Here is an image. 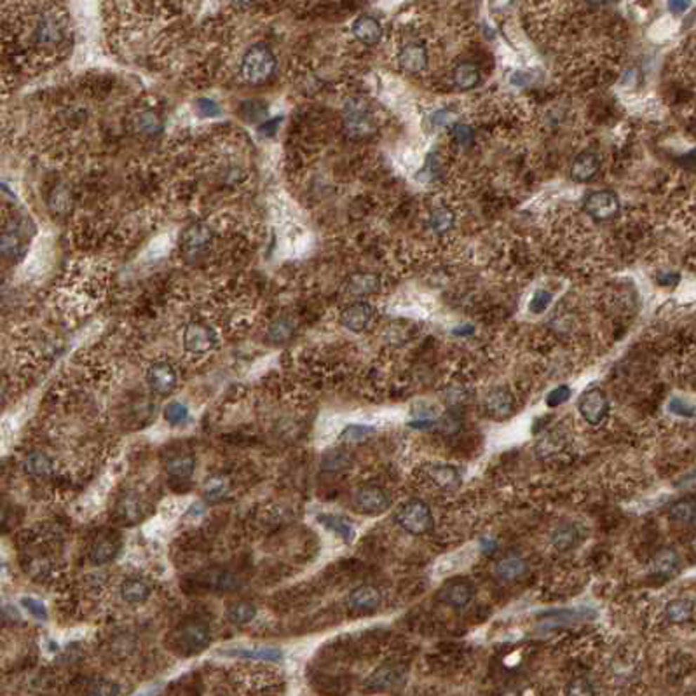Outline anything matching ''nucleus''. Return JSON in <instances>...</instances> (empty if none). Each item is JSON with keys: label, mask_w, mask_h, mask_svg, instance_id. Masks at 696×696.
<instances>
[{"label": "nucleus", "mask_w": 696, "mask_h": 696, "mask_svg": "<svg viewBox=\"0 0 696 696\" xmlns=\"http://www.w3.org/2000/svg\"><path fill=\"white\" fill-rule=\"evenodd\" d=\"M607 394L600 387H590L578 398V412L590 426H599L609 415Z\"/></svg>", "instance_id": "obj_5"}, {"label": "nucleus", "mask_w": 696, "mask_h": 696, "mask_svg": "<svg viewBox=\"0 0 696 696\" xmlns=\"http://www.w3.org/2000/svg\"><path fill=\"white\" fill-rule=\"evenodd\" d=\"M691 0H669V9L674 14H683L690 9Z\"/></svg>", "instance_id": "obj_56"}, {"label": "nucleus", "mask_w": 696, "mask_h": 696, "mask_svg": "<svg viewBox=\"0 0 696 696\" xmlns=\"http://www.w3.org/2000/svg\"><path fill=\"white\" fill-rule=\"evenodd\" d=\"M375 433V427L363 426V424H349L346 430L340 433V440L347 442V444H360V442L367 440Z\"/></svg>", "instance_id": "obj_42"}, {"label": "nucleus", "mask_w": 696, "mask_h": 696, "mask_svg": "<svg viewBox=\"0 0 696 696\" xmlns=\"http://www.w3.org/2000/svg\"><path fill=\"white\" fill-rule=\"evenodd\" d=\"M586 215L592 217L597 222H605L618 215L619 199L611 191H597L586 198L585 201Z\"/></svg>", "instance_id": "obj_10"}, {"label": "nucleus", "mask_w": 696, "mask_h": 696, "mask_svg": "<svg viewBox=\"0 0 696 696\" xmlns=\"http://www.w3.org/2000/svg\"><path fill=\"white\" fill-rule=\"evenodd\" d=\"M21 605L28 611V614L34 616L35 619H41V621H46L47 619V607L42 600L35 599V597H23L21 599Z\"/></svg>", "instance_id": "obj_50"}, {"label": "nucleus", "mask_w": 696, "mask_h": 696, "mask_svg": "<svg viewBox=\"0 0 696 696\" xmlns=\"http://www.w3.org/2000/svg\"><path fill=\"white\" fill-rule=\"evenodd\" d=\"M380 604H382V593L372 585L356 586L351 590L349 597H347V605L356 614H373L380 607Z\"/></svg>", "instance_id": "obj_16"}, {"label": "nucleus", "mask_w": 696, "mask_h": 696, "mask_svg": "<svg viewBox=\"0 0 696 696\" xmlns=\"http://www.w3.org/2000/svg\"><path fill=\"white\" fill-rule=\"evenodd\" d=\"M121 597L126 604H143L150 597V585L141 578H129L121 585Z\"/></svg>", "instance_id": "obj_30"}, {"label": "nucleus", "mask_w": 696, "mask_h": 696, "mask_svg": "<svg viewBox=\"0 0 696 696\" xmlns=\"http://www.w3.org/2000/svg\"><path fill=\"white\" fill-rule=\"evenodd\" d=\"M212 243V231L202 224H192L183 231L180 246H182L183 257L188 260H195L208 250Z\"/></svg>", "instance_id": "obj_12"}, {"label": "nucleus", "mask_w": 696, "mask_h": 696, "mask_svg": "<svg viewBox=\"0 0 696 696\" xmlns=\"http://www.w3.org/2000/svg\"><path fill=\"white\" fill-rule=\"evenodd\" d=\"M407 679V666L401 663H384L375 669L365 681V688L370 691H386L397 686H404Z\"/></svg>", "instance_id": "obj_6"}, {"label": "nucleus", "mask_w": 696, "mask_h": 696, "mask_svg": "<svg viewBox=\"0 0 696 696\" xmlns=\"http://www.w3.org/2000/svg\"><path fill=\"white\" fill-rule=\"evenodd\" d=\"M210 640H212L210 625L199 618H192L180 623L168 637L169 647L183 658L205 651L210 646Z\"/></svg>", "instance_id": "obj_1"}, {"label": "nucleus", "mask_w": 696, "mask_h": 696, "mask_svg": "<svg viewBox=\"0 0 696 696\" xmlns=\"http://www.w3.org/2000/svg\"><path fill=\"white\" fill-rule=\"evenodd\" d=\"M165 419L172 426H180V424L187 423L188 407L186 404H182V401H172V404L166 405Z\"/></svg>", "instance_id": "obj_45"}, {"label": "nucleus", "mask_w": 696, "mask_h": 696, "mask_svg": "<svg viewBox=\"0 0 696 696\" xmlns=\"http://www.w3.org/2000/svg\"><path fill=\"white\" fill-rule=\"evenodd\" d=\"M205 498L208 501H219L226 496L227 492V482L222 480V478H212V480L206 482L205 485Z\"/></svg>", "instance_id": "obj_49"}, {"label": "nucleus", "mask_w": 696, "mask_h": 696, "mask_svg": "<svg viewBox=\"0 0 696 696\" xmlns=\"http://www.w3.org/2000/svg\"><path fill=\"white\" fill-rule=\"evenodd\" d=\"M456 219L454 213L447 208H438L434 210V213L430 219V227L431 231L437 232V234H447L449 231H452L454 227Z\"/></svg>", "instance_id": "obj_41"}, {"label": "nucleus", "mask_w": 696, "mask_h": 696, "mask_svg": "<svg viewBox=\"0 0 696 696\" xmlns=\"http://www.w3.org/2000/svg\"><path fill=\"white\" fill-rule=\"evenodd\" d=\"M121 550V539L115 532L100 531L89 545V558L93 564L103 565L114 560Z\"/></svg>", "instance_id": "obj_14"}, {"label": "nucleus", "mask_w": 696, "mask_h": 696, "mask_svg": "<svg viewBox=\"0 0 696 696\" xmlns=\"http://www.w3.org/2000/svg\"><path fill=\"white\" fill-rule=\"evenodd\" d=\"M571 397H572L571 387L565 386V384H562V386H557L555 389H552L548 394H546L545 404H546V407L555 408V407H560V405L567 404V401L571 400Z\"/></svg>", "instance_id": "obj_46"}, {"label": "nucleus", "mask_w": 696, "mask_h": 696, "mask_svg": "<svg viewBox=\"0 0 696 696\" xmlns=\"http://www.w3.org/2000/svg\"><path fill=\"white\" fill-rule=\"evenodd\" d=\"M452 81H454L456 88L461 89V91H471L478 86L480 82V70L477 68V65L470 63V61H464V63H459L458 67L452 72Z\"/></svg>", "instance_id": "obj_33"}, {"label": "nucleus", "mask_w": 696, "mask_h": 696, "mask_svg": "<svg viewBox=\"0 0 696 696\" xmlns=\"http://www.w3.org/2000/svg\"><path fill=\"white\" fill-rule=\"evenodd\" d=\"M456 119H458V115H456L454 112L447 110V108H445V110L437 112V114L433 115V122L438 126H454Z\"/></svg>", "instance_id": "obj_54"}, {"label": "nucleus", "mask_w": 696, "mask_h": 696, "mask_svg": "<svg viewBox=\"0 0 696 696\" xmlns=\"http://www.w3.org/2000/svg\"><path fill=\"white\" fill-rule=\"evenodd\" d=\"M567 693L569 695H592L593 693V690L590 688V684L586 683V681H583V679H578V681H574V683L571 684V688L567 690Z\"/></svg>", "instance_id": "obj_55"}, {"label": "nucleus", "mask_w": 696, "mask_h": 696, "mask_svg": "<svg viewBox=\"0 0 696 696\" xmlns=\"http://www.w3.org/2000/svg\"><path fill=\"white\" fill-rule=\"evenodd\" d=\"M485 414L494 420H506L517 412V400L506 387H494L484 397Z\"/></svg>", "instance_id": "obj_9"}, {"label": "nucleus", "mask_w": 696, "mask_h": 696, "mask_svg": "<svg viewBox=\"0 0 696 696\" xmlns=\"http://www.w3.org/2000/svg\"><path fill=\"white\" fill-rule=\"evenodd\" d=\"M353 35L365 46H375L382 39V27L372 16H360L353 23Z\"/></svg>", "instance_id": "obj_25"}, {"label": "nucleus", "mask_w": 696, "mask_h": 696, "mask_svg": "<svg viewBox=\"0 0 696 696\" xmlns=\"http://www.w3.org/2000/svg\"><path fill=\"white\" fill-rule=\"evenodd\" d=\"M452 140H454V143L459 145L461 148L470 147L475 140L473 129L466 124H456L454 128H452Z\"/></svg>", "instance_id": "obj_51"}, {"label": "nucleus", "mask_w": 696, "mask_h": 696, "mask_svg": "<svg viewBox=\"0 0 696 696\" xmlns=\"http://www.w3.org/2000/svg\"><path fill=\"white\" fill-rule=\"evenodd\" d=\"M552 300H553L552 293L546 292V290H538V292L532 295L531 302H529V311H531L532 314H543L550 307Z\"/></svg>", "instance_id": "obj_48"}, {"label": "nucleus", "mask_w": 696, "mask_h": 696, "mask_svg": "<svg viewBox=\"0 0 696 696\" xmlns=\"http://www.w3.org/2000/svg\"><path fill=\"white\" fill-rule=\"evenodd\" d=\"M276 68V58L273 51L264 44H257L246 51L241 61V75L250 84H262Z\"/></svg>", "instance_id": "obj_3"}, {"label": "nucleus", "mask_w": 696, "mask_h": 696, "mask_svg": "<svg viewBox=\"0 0 696 696\" xmlns=\"http://www.w3.org/2000/svg\"><path fill=\"white\" fill-rule=\"evenodd\" d=\"M529 572V564L525 558L518 555H506L499 558L494 565V574L498 576L501 581L513 583L518 579L525 578Z\"/></svg>", "instance_id": "obj_21"}, {"label": "nucleus", "mask_w": 696, "mask_h": 696, "mask_svg": "<svg viewBox=\"0 0 696 696\" xmlns=\"http://www.w3.org/2000/svg\"><path fill=\"white\" fill-rule=\"evenodd\" d=\"M394 520L411 536H424L433 531L434 517L423 499H408L394 513Z\"/></svg>", "instance_id": "obj_2"}, {"label": "nucleus", "mask_w": 696, "mask_h": 696, "mask_svg": "<svg viewBox=\"0 0 696 696\" xmlns=\"http://www.w3.org/2000/svg\"><path fill=\"white\" fill-rule=\"evenodd\" d=\"M588 614H590L588 609H567V611L550 612V614H546L545 619H543L541 629L552 630V629H558V626L571 625V623L574 621L588 619Z\"/></svg>", "instance_id": "obj_32"}, {"label": "nucleus", "mask_w": 696, "mask_h": 696, "mask_svg": "<svg viewBox=\"0 0 696 696\" xmlns=\"http://www.w3.org/2000/svg\"><path fill=\"white\" fill-rule=\"evenodd\" d=\"M257 616L255 604L248 602V600H236L226 607V618L231 625L245 626L252 623Z\"/></svg>", "instance_id": "obj_34"}, {"label": "nucleus", "mask_w": 696, "mask_h": 696, "mask_svg": "<svg viewBox=\"0 0 696 696\" xmlns=\"http://www.w3.org/2000/svg\"><path fill=\"white\" fill-rule=\"evenodd\" d=\"M581 541V531L574 522H562L552 532V545L558 553H567L574 550Z\"/></svg>", "instance_id": "obj_20"}, {"label": "nucleus", "mask_w": 696, "mask_h": 696, "mask_svg": "<svg viewBox=\"0 0 696 696\" xmlns=\"http://www.w3.org/2000/svg\"><path fill=\"white\" fill-rule=\"evenodd\" d=\"M691 548H693V552L696 553V534H695V538H693V541H691Z\"/></svg>", "instance_id": "obj_61"}, {"label": "nucleus", "mask_w": 696, "mask_h": 696, "mask_svg": "<svg viewBox=\"0 0 696 696\" xmlns=\"http://www.w3.org/2000/svg\"><path fill=\"white\" fill-rule=\"evenodd\" d=\"M176 380H179V375L168 361H157L147 370L148 387L159 397H166L172 393L176 387Z\"/></svg>", "instance_id": "obj_15"}, {"label": "nucleus", "mask_w": 696, "mask_h": 696, "mask_svg": "<svg viewBox=\"0 0 696 696\" xmlns=\"http://www.w3.org/2000/svg\"><path fill=\"white\" fill-rule=\"evenodd\" d=\"M681 567L679 555L676 550L663 548L652 558V572L659 578H672Z\"/></svg>", "instance_id": "obj_29"}, {"label": "nucleus", "mask_w": 696, "mask_h": 696, "mask_svg": "<svg viewBox=\"0 0 696 696\" xmlns=\"http://www.w3.org/2000/svg\"><path fill=\"white\" fill-rule=\"evenodd\" d=\"M346 131L353 138H365L375 131V121L368 112V108L360 100L349 101L346 107Z\"/></svg>", "instance_id": "obj_7"}, {"label": "nucleus", "mask_w": 696, "mask_h": 696, "mask_svg": "<svg viewBox=\"0 0 696 696\" xmlns=\"http://www.w3.org/2000/svg\"><path fill=\"white\" fill-rule=\"evenodd\" d=\"M427 477H430V480L437 487L447 492L458 491L463 485L461 471H459V468L452 466V464H434V466H430Z\"/></svg>", "instance_id": "obj_19"}, {"label": "nucleus", "mask_w": 696, "mask_h": 696, "mask_svg": "<svg viewBox=\"0 0 696 696\" xmlns=\"http://www.w3.org/2000/svg\"><path fill=\"white\" fill-rule=\"evenodd\" d=\"M473 332H475V328L471 325H464V326H458V328H454V335H458V337L471 335Z\"/></svg>", "instance_id": "obj_59"}, {"label": "nucleus", "mask_w": 696, "mask_h": 696, "mask_svg": "<svg viewBox=\"0 0 696 696\" xmlns=\"http://www.w3.org/2000/svg\"><path fill=\"white\" fill-rule=\"evenodd\" d=\"M25 224H11L2 234V255L16 260L25 253Z\"/></svg>", "instance_id": "obj_23"}, {"label": "nucleus", "mask_w": 696, "mask_h": 696, "mask_svg": "<svg viewBox=\"0 0 696 696\" xmlns=\"http://www.w3.org/2000/svg\"><path fill=\"white\" fill-rule=\"evenodd\" d=\"M136 129L145 136H157L162 133V119L155 112H141L136 117Z\"/></svg>", "instance_id": "obj_40"}, {"label": "nucleus", "mask_w": 696, "mask_h": 696, "mask_svg": "<svg viewBox=\"0 0 696 696\" xmlns=\"http://www.w3.org/2000/svg\"><path fill=\"white\" fill-rule=\"evenodd\" d=\"M195 110H198L202 117H217V115H220V112H222L219 105H217L213 100H208V98H201V100H198V103H195Z\"/></svg>", "instance_id": "obj_52"}, {"label": "nucleus", "mask_w": 696, "mask_h": 696, "mask_svg": "<svg viewBox=\"0 0 696 696\" xmlns=\"http://www.w3.org/2000/svg\"><path fill=\"white\" fill-rule=\"evenodd\" d=\"M217 344V335L208 325L191 323L183 330V347L192 354H205L212 351Z\"/></svg>", "instance_id": "obj_13"}, {"label": "nucleus", "mask_w": 696, "mask_h": 696, "mask_svg": "<svg viewBox=\"0 0 696 696\" xmlns=\"http://www.w3.org/2000/svg\"><path fill=\"white\" fill-rule=\"evenodd\" d=\"M195 585L199 588H205L208 592H219V593H227V592H234L241 586V579L236 572L229 571V569H210V571L201 572V574L195 578Z\"/></svg>", "instance_id": "obj_11"}, {"label": "nucleus", "mask_w": 696, "mask_h": 696, "mask_svg": "<svg viewBox=\"0 0 696 696\" xmlns=\"http://www.w3.org/2000/svg\"><path fill=\"white\" fill-rule=\"evenodd\" d=\"M373 318V307L368 302H354L349 304L346 309L340 313V325L349 332L361 333L368 328Z\"/></svg>", "instance_id": "obj_17"}, {"label": "nucleus", "mask_w": 696, "mask_h": 696, "mask_svg": "<svg viewBox=\"0 0 696 696\" xmlns=\"http://www.w3.org/2000/svg\"><path fill=\"white\" fill-rule=\"evenodd\" d=\"M145 515V505L141 501L140 496L133 494H126L124 498H121L115 505V518H117L121 524L124 525H133L136 522H140Z\"/></svg>", "instance_id": "obj_22"}, {"label": "nucleus", "mask_w": 696, "mask_h": 696, "mask_svg": "<svg viewBox=\"0 0 696 696\" xmlns=\"http://www.w3.org/2000/svg\"><path fill=\"white\" fill-rule=\"evenodd\" d=\"M293 333V323L286 318H279L267 330V339L274 344H281L288 340Z\"/></svg>", "instance_id": "obj_43"}, {"label": "nucleus", "mask_w": 696, "mask_h": 696, "mask_svg": "<svg viewBox=\"0 0 696 696\" xmlns=\"http://www.w3.org/2000/svg\"><path fill=\"white\" fill-rule=\"evenodd\" d=\"M23 470L27 471V475L34 478H47L49 475H53L54 464L53 459L42 451H35L30 452V454L25 458L23 461Z\"/></svg>", "instance_id": "obj_31"}, {"label": "nucleus", "mask_w": 696, "mask_h": 696, "mask_svg": "<svg viewBox=\"0 0 696 696\" xmlns=\"http://www.w3.org/2000/svg\"><path fill=\"white\" fill-rule=\"evenodd\" d=\"M353 464V456L347 452L346 449H332V451L325 452L321 458V470L328 471V473H339V471L347 470Z\"/></svg>", "instance_id": "obj_36"}, {"label": "nucleus", "mask_w": 696, "mask_h": 696, "mask_svg": "<svg viewBox=\"0 0 696 696\" xmlns=\"http://www.w3.org/2000/svg\"><path fill=\"white\" fill-rule=\"evenodd\" d=\"M669 411L672 412L674 415H677V418L691 419L696 415V405L690 404V401L683 400V398L679 397H674L670 398L669 401Z\"/></svg>", "instance_id": "obj_47"}, {"label": "nucleus", "mask_w": 696, "mask_h": 696, "mask_svg": "<svg viewBox=\"0 0 696 696\" xmlns=\"http://www.w3.org/2000/svg\"><path fill=\"white\" fill-rule=\"evenodd\" d=\"M91 690H88L86 693L89 695H119L121 690L115 686L114 683H108V681H94V683L89 684Z\"/></svg>", "instance_id": "obj_53"}, {"label": "nucleus", "mask_w": 696, "mask_h": 696, "mask_svg": "<svg viewBox=\"0 0 696 696\" xmlns=\"http://www.w3.org/2000/svg\"><path fill=\"white\" fill-rule=\"evenodd\" d=\"M391 498L380 485H363L353 496V508L356 513L377 517L389 510Z\"/></svg>", "instance_id": "obj_4"}, {"label": "nucleus", "mask_w": 696, "mask_h": 696, "mask_svg": "<svg viewBox=\"0 0 696 696\" xmlns=\"http://www.w3.org/2000/svg\"><path fill=\"white\" fill-rule=\"evenodd\" d=\"M463 426V419L461 414L456 411H449L442 415L440 419H437V424L434 427H438V431H442L444 434H456Z\"/></svg>", "instance_id": "obj_44"}, {"label": "nucleus", "mask_w": 696, "mask_h": 696, "mask_svg": "<svg viewBox=\"0 0 696 696\" xmlns=\"http://www.w3.org/2000/svg\"><path fill=\"white\" fill-rule=\"evenodd\" d=\"M224 656L229 658L255 659V662H279L283 658V651L278 647L259 646V647H229V650L220 651Z\"/></svg>", "instance_id": "obj_24"}, {"label": "nucleus", "mask_w": 696, "mask_h": 696, "mask_svg": "<svg viewBox=\"0 0 696 696\" xmlns=\"http://www.w3.org/2000/svg\"><path fill=\"white\" fill-rule=\"evenodd\" d=\"M695 612V604L690 599H674L665 605V618L674 625L690 621Z\"/></svg>", "instance_id": "obj_35"}, {"label": "nucleus", "mask_w": 696, "mask_h": 696, "mask_svg": "<svg viewBox=\"0 0 696 696\" xmlns=\"http://www.w3.org/2000/svg\"><path fill=\"white\" fill-rule=\"evenodd\" d=\"M586 2H588L590 6H604V4H607L609 0H586Z\"/></svg>", "instance_id": "obj_60"}, {"label": "nucleus", "mask_w": 696, "mask_h": 696, "mask_svg": "<svg viewBox=\"0 0 696 696\" xmlns=\"http://www.w3.org/2000/svg\"><path fill=\"white\" fill-rule=\"evenodd\" d=\"M195 468V458L188 452H183V454H176L169 459L168 464H166V471L172 478L175 480H187L192 475Z\"/></svg>", "instance_id": "obj_37"}, {"label": "nucleus", "mask_w": 696, "mask_h": 696, "mask_svg": "<svg viewBox=\"0 0 696 696\" xmlns=\"http://www.w3.org/2000/svg\"><path fill=\"white\" fill-rule=\"evenodd\" d=\"M380 281L375 274H354L353 278L347 281V293L354 297H365L372 295L379 290Z\"/></svg>", "instance_id": "obj_38"}, {"label": "nucleus", "mask_w": 696, "mask_h": 696, "mask_svg": "<svg viewBox=\"0 0 696 696\" xmlns=\"http://www.w3.org/2000/svg\"><path fill=\"white\" fill-rule=\"evenodd\" d=\"M480 550L485 553V555H492V553L498 550V543L496 539H482L480 541Z\"/></svg>", "instance_id": "obj_58"}, {"label": "nucleus", "mask_w": 696, "mask_h": 696, "mask_svg": "<svg viewBox=\"0 0 696 696\" xmlns=\"http://www.w3.org/2000/svg\"><path fill=\"white\" fill-rule=\"evenodd\" d=\"M679 274H676V273H665V274H662V276H658V285H662V286H676L677 283H679Z\"/></svg>", "instance_id": "obj_57"}, {"label": "nucleus", "mask_w": 696, "mask_h": 696, "mask_svg": "<svg viewBox=\"0 0 696 696\" xmlns=\"http://www.w3.org/2000/svg\"><path fill=\"white\" fill-rule=\"evenodd\" d=\"M475 597V586L466 578H452L442 586L438 599L454 611H464Z\"/></svg>", "instance_id": "obj_8"}, {"label": "nucleus", "mask_w": 696, "mask_h": 696, "mask_svg": "<svg viewBox=\"0 0 696 696\" xmlns=\"http://www.w3.org/2000/svg\"><path fill=\"white\" fill-rule=\"evenodd\" d=\"M35 42L41 47H54L61 44L65 39V27L61 23L60 18L54 14H46L39 20L37 27H35Z\"/></svg>", "instance_id": "obj_18"}, {"label": "nucleus", "mask_w": 696, "mask_h": 696, "mask_svg": "<svg viewBox=\"0 0 696 696\" xmlns=\"http://www.w3.org/2000/svg\"><path fill=\"white\" fill-rule=\"evenodd\" d=\"M318 522L323 525L325 529H328L330 532L339 536L344 543H351L354 539V525L353 522L347 520V518L340 517V515H330V513H320L318 515Z\"/></svg>", "instance_id": "obj_28"}, {"label": "nucleus", "mask_w": 696, "mask_h": 696, "mask_svg": "<svg viewBox=\"0 0 696 696\" xmlns=\"http://www.w3.org/2000/svg\"><path fill=\"white\" fill-rule=\"evenodd\" d=\"M669 517L677 524H693L696 520V501L691 498L679 499L669 508Z\"/></svg>", "instance_id": "obj_39"}, {"label": "nucleus", "mask_w": 696, "mask_h": 696, "mask_svg": "<svg viewBox=\"0 0 696 696\" xmlns=\"http://www.w3.org/2000/svg\"><path fill=\"white\" fill-rule=\"evenodd\" d=\"M600 168L599 157L593 152H583L574 159L571 166V179L576 182H588L597 175Z\"/></svg>", "instance_id": "obj_26"}, {"label": "nucleus", "mask_w": 696, "mask_h": 696, "mask_svg": "<svg viewBox=\"0 0 696 696\" xmlns=\"http://www.w3.org/2000/svg\"><path fill=\"white\" fill-rule=\"evenodd\" d=\"M398 63L411 74H418L427 65V51L420 44H407L398 54Z\"/></svg>", "instance_id": "obj_27"}]
</instances>
